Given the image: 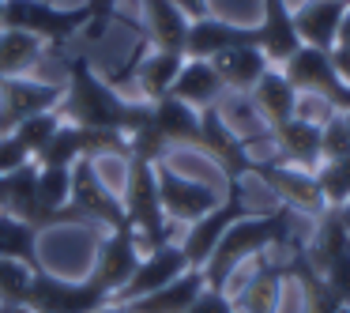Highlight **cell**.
<instances>
[{
  "label": "cell",
  "mask_w": 350,
  "mask_h": 313,
  "mask_svg": "<svg viewBox=\"0 0 350 313\" xmlns=\"http://www.w3.org/2000/svg\"><path fill=\"white\" fill-rule=\"evenodd\" d=\"M301 223H305V215L290 212V208H282V204L271 208V212L241 215V219L222 234V242L215 245L207 264L200 268L207 287L222 290L226 279L245 264V260H256L271 249H286V245H301L297 242V227H301Z\"/></svg>",
  "instance_id": "6da1fadb"
},
{
  "label": "cell",
  "mask_w": 350,
  "mask_h": 313,
  "mask_svg": "<svg viewBox=\"0 0 350 313\" xmlns=\"http://www.w3.org/2000/svg\"><path fill=\"white\" fill-rule=\"evenodd\" d=\"M305 260L317 268V275L339 295L342 305H350V234L339 223L335 208H327L317 223H312L309 238H305Z\"/></svg>",
  "instance_id": "7a4b0ae2"
},
{
  "label": "cell",
  "mask_w": 350,
  "mask_h": 313,
  "mask_svg": "<svg viewBox=\"0 0 350 313\" xmlns=\"http://www.w3.org/2000/svg\"><path fill=\"white\" fill-rule=\"evenodd\" d=\"M282 76L290 79V87H294L297 95L320 99L332 114H350V87L339 79V72H335V64H332V53L301 46L286 64H282Z\"/></svg>",
  "instance_id": "3957f363"
},
{
  "label": "cell",
  "mask_w": 350,
  "mask_h": 313,
  "mask_svg": "<svg viewBox=\"0 0 350 313\" xmlns=\"http://www.w3.org/2000/svg\"><path fill=\"white\" fill-rule=\"evenodd\" d=\"M113 298L98 287V283L83 279V283H68L49 275L46 268L31 272V290H27V310L34 313H98Z\"/></svg>",
  "instance_id": "277c9868"
},
{
  "label": "cell",
  "mask_w": 350,
  "mask_h": 313,
  "mask_svg": "<svg viewBox=\"0 0 350 313\" xmlns=\"http://www.w3.org/2000/svg\"><path fill=\"white\" fill-rule=\"evenodd\" d=\"M249 177H260L267 185V192H275L282 200V208L305 215V219H320L327 212L324 197H320V185L309 170L282 166V162H252Z\"/></svg>",
  "instance_id": "5b68a950"
},
{
  "label": "cell",
  "mask_w": 350,
  "mask_h": 313,
  "mask_svg": "<svg viewBox=\"0 0 350 313\" xmlns=\"http://www.w3.org/2000/svg\"><path fill=\"white\" fill-rule=\"evenodd\" d=\"M154 177H159V200H162V212H166L170 223H185L189 227V223L204 219L207 212H215L222 200V192H215L207 181L185 177L174 166H159Z\"/></svg>",
  "instance_id": "8992f818"
},
{
  "label": "cell",
  "mask_w": 350,
  "mask_h": 313,
  "mask_svg": "<svg viewBox=\"0 0 350 313\" xmlns=\"http://www.w3.org/2000/svg\"><path fill=\"white\" fill-rule=\"evenodd\" d=\"M139 257H144V253H139L136 234L129 230V223H124V227H113V230H106V242L94 253V268H91L87 279L98 283V287L113 298L117 290L132 279V272L139 268Z\"/></svg>",
  "instance_id": "52a82bcc"
},
{
  "label": "cell",
  "mask_w": 350,
  "mask_h": 313,
  "mask_svg": "<svg viewBox=\"0 0 350 313\" xmlns=\"http://www.w3.org/2000/svg\"><path fill=\"white\" fill-rule=\"evenodd\" d=\"M271 162H282V166H297V170H317L324 162V132H320V121H309V117L294 114L290 121L275 125L271 129Z\"/></svg>",
  "instance_id": "ba28073f"
},
{
  "label": "cell",
  "mask_w": 350,
  "mask_h": 313,
  "mask_svg": "<svg viewBox=\"0 0 350 313\" xmlns=\"http://www.w3.org/2000/svg\"><path fill=\"white\" fill-rule=\"evenodd\" d=\"M189 257H185L181 242H166L159 249H147V257H139V268L132 272V279L124 283L121 290L113 295V302H136L144 295H154L159 287L174 283L177 275L189 272Z\"/></svg>",
  "instance_id": "9c48e42d"
},
{
  "label": "cell",
  "mask_w": 350,
  "mask_h": 313,
  "mask_svg": "<svg viewBox=\"0 0 350 313\" xmlns=\"http://www.w3.org/2000/svg\"><path fill=\"white\" fill-rule=\"evenodd\" d=\"M234 46H256V27H241L219 16H200L189 23V38H185V57L196 61H211V57L226 53Z\"/></svg>",
  "instance_id": "30bf717a"
},
{
  "label": "cell",
  "mask_w": 350,
  "mask_h": 313,
  "mask_svg": "<svg viewBox=\"0 0 350 313\" xmlns=\"http://www.w3.org/2000/svg\"><path fill=\"white\" fill-rule=\"evenodd\" d=\"M256 46L264 49L267 64H279V68L301 49L290 0H264V19L256 23Z\"/></svg>",
  "instance_id": "8fae6325"
},
{
  "label": "cell",
  "mask_w": 350,
  "mask_h": 313,
  "mask_svg": "<svg viewBox=\"0 0 350 313\" xmlns=\"http://www.w3.org/2000/svg\"><path fill=\"white\" fill-rule=\"evenodd\" d=\"M290 12H294V31H297V38H301V46L332 53L347 4H342V0H301V4L290 8Z\"/></svg>",
  "instance_id": "7c38bea8"
},
{
  "label": "cell",
  "mask_w": 350,
  "mask_h": 313,
  "mask_svg": "<svg viewBox=\"0 0 350 313\" xmlns=\"http://www.w3.org/2000/svg\"><path fill=\"white\" fill-rule=\"evenodd\" d=\"M61 95V87H49V84H38L31 76H19V79H4L0 87V125H19L27 117H38V114H49Z\"/></svg>",
  "instance_id": "4fadbf2b"
},
{
  "label": "cell",
  "mask_w": 350,
  "mask_h": 313,
  "mask_svg": "<svg viewBox=\"0 0 350 313\" xmlns=\"http://www.w3.org/2000/svg\"><path fill=\"white\" fill-rule=\"evenodd\" d=\"M174 95L177 102H185V106H192L196 114H204V110H211L215 102L226 95V87H222L219 72H215L211 61H196V57H185L181 72H177L174 79Z\"/></svg>",
  "instance_id": "5bb4252c"
},
{
  "label": "cell",
  "mask_w": 350,
  "mask_h": 313,
  "mask_svg": "<svg viewBox=\"0 0 350 313\" xmlns=\"http://www.w3.org/2000/svg\"><path fill=\"white\" fill-rule=\"evenodd\" d=\"M144 34L154 42L162 53H181L189 38V16L177 8L174 0H144Z\"/></svg>",
  "instance_id": "9a60e30c"
},
{
  "label": "cell",
  "mask_w": 350,
  "mask_h": 313,
  "mask_svg": "<svg viewBox=\"0 0 350 313\" xmlns=\"http://www.w3.org/2000/svg\"><path fill=\"white\" fill-rule=\"evenodd\" d=\"M211 64H215V72H219L222 87L234 91V95H249L252 87L260 84V76L271 68L260 46H234V49H226V53L211 57Z\"/></svg>",
  "instance_id": "2e32d148"
},
{
  "label": "cell",
  "mask_w": 350,
  "mask_h": 313,
  "mask_svg": "<svg viewBox=\"0 0 350 313\" xmlns=\"http://www.w3.org/2000/svg\"><path fill=\"white\" fill-rule=\"evenodd\" d=\"M249 102L256 106V114L264 117L267 129L290 121L297 114V91L290 87V79L282 76V68H267L260 76V84L249 91Z\"/></svg>",
  "instance_id": "e0dca14e"
},
{
  "label": "cell",
  "mask_w": 350,
  "mask_h": 313,
  "mask_svg": "<svg viewBox=\"0 0 350 313\" xmlns=\"http://www.w3.org/2000/svg\"><path fill=\"white\" fill-rule=\"evenodd\" d=\"M151 125L166 140V147H174V144L196 147L200 144V114L192 106H185V102H177L174 95L151 102Z\"/></svg>",
  "instance_id": "ac0fdd59"
},
{
  "label": "cell",
  "mask_w": 350,
  "mask_h": 313,
  "mask_svg": "<svg viewBox=\"0 0 350 313\" xmlns=\"http://www.w3.org/2000/svg\"><path fill=\"white\" fill-rule=\"evenodd\" d=\"M207 287L204 272L200 268H189L185 275H177L174 283H166V287H159L154 295H144L136 298V302H124L132 305L136 313H185L192 302L200 298V290Z\"/></svg>",
  "instance_id": "d6986e66"
},
{
  "label": "cell",
  "mask_w": 350,
  "mask_h": 313,
  "mask_svg": "<svg viewBox=\"0 0 350 313\" xmlns=\"http://www.w3.org/2000/svg\"><path fill=\"white\" fill-rule=\"evenodd\" d=\"M42 53H46V42L38 34H27L19 27H0V79L31 76Z\"/></svg>",
  "instance_id": "ffe728a7"
},
{
  "label": "cell",
  "mask_w": 350,
  "mask_h": 313,
  "mask_svg": "<svg viewBox=\"0 0 350 313\" xmlns=\"http://www.w3.org/2000/svg\"><path fill=\"white\" fill-rule=\"evenodd\" d=\"M181 64H185L181 53H162V49L139 57L136 72H132V84H136L139 99L144 102L166 99V95L174 91V79H177V72H181Z\"/></svg>",
  "instance_id": "44dd1931"
},
{
  "label": "cell",
  "mask_w": 350,
  "mask_h": 313,
  "mask_svg": "<svg viewBox=\"0 0 350 313\" xmlns=\"http://www.w3.org/2000/svg\"><path fill=\"white\" fill-rule=\"evenodd\" d=\"M0 260H19L27 268H42L38 260V230L16 215L0 212Z\"/></svg>",
  "instance_id": "7402d4cb"
},
{
  "label": "cell",
  "mask_w": 350,
  "mask_h": 313,
  "mask_svg": "<svg viewBox=\"0 0 350 313\" xmlns=\"http://www.w3.org/2000/svg\"><path fill=\"white\" fill-rule=\"evenodd\" d=\"M312 177H317L320 197H324L327 208H342L350 200V155L320 162V166L312 170Z\"/></svg>",
  "instance_id": "603a6c76"
},
{
  "label": "cell",
  "mask_w": 350,
  "mask_h": 313,
  "mask_svg": "<svg viewBox=\"0 0 350 313\" xmlns=\"http://www.w3.org/2000/svg\"><path fill=\"white\" fill-rule=\"evenodd\" d=\"M185 313H237L234 302H230L226 290H215V287H204L200 290V298L189 305Z\"/></svg>",
  "instance_id": "cb8c5ba5"
},
{
  "label": "cell",
  "mask_w": 350,
  "mask_h": 313,
  "mask_svg": "<svg viewBox=\"0 0 350 313\" xmlns=\"http://www.w3.org/2000/svg\"><path fill=\"white\" fill-rule=\"evenodd\" d=\"M332 64H335V72H339V79L350 87V49L347 46H335L332 49Z\"/></svg>",
  "instance_id": "d4e9b609"
},
{
  "label": "cell",
  "mask_w": 350,
  "mask_h": 313,
  "mask_svg": "<svg viewBox=\"0 0 350 313\" xmlns=\"http://www.w3.org/2000/svg\"><path fill=\"white\" fill-rule=\"evenodd\" d=\"M335 46H347L350 49V4H347V12H342V23H339V38H335Z\"/></svg>",
  "instance_id": "484cf974"
},
{
  "label": "cell",
  "mask_w": 350,
  "mask_h": 313,
  "mask_svg": "<svg viewBox=\"0 0 350 313\" xmlns=\"http://www.w3.org/2000/svg\"><path fill=\"white\" fill-rule=\"evenodd\" d=\"M335 215H339V223L347 227V234H350V200H347L342 208H335Z\"/></svg>",
  "instance_id": "4316f807"
},
{
  "label": "cell",
  "mask_w": 350,
  "mask_h": 313,
  "mask_svg": "<svg viewBox=\"0 0 350 313\" xmlns=\"http://www.w3.org/2000/svg\"><path fill=\"white\" fill-rule=\"evenodd\" d=\"M342 121H347V132H350V114H342Z\"/></svg>",
  "instance_id": "83f0119b"
},
{
  "label": "cell",
  "mask_w": 350,
  "mask_h": 313,
  "mask_svg": "<svg viewBox=\"0 0 350 313\" xmlns=\"http://www.w3.org/2000/svg\"><path fill=\"white\" fill-rule=\"evenodd\" d=\"M339 313H350V305H342V310H339Z\"/></svg>",
  "instance_id": "f1b7e54d"
},
{
  "label": "cell",
  "mask_w": 350,
  "mask_h": 313,
  "mask_svg": "<svg viewBox=\"0 0 350 313\" xmlns=\"http://www.w3.org/2000/svg\"><path fill=\"white\" fill-rule=\"evenodd\" d=\"M342 4H350V0H342Z\"/></svg>",
  "instance_id": "f546056e"
}]
</instances>
